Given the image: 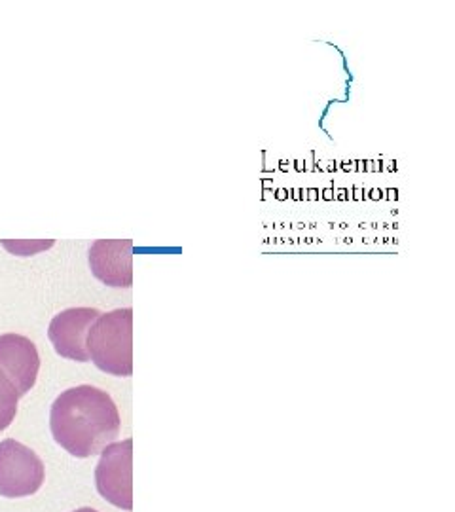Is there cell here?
<instances>
[{
	"label": "cell",
	"mask_w": 455,
	"mask_h": 512,
	"mask_svg": "<svg viewBox=\"0 0 455 512\" xmlns=\"http://www.w3.org/2000/svg\"><path fill=\"white\" fill-rule=\"evenodd\" d=\"M120 412L107 391L93 385L65 389L50 410L54 440L74 458L101 454L120 435Z\"/></svg>",
	"instance_id": "6da1fadb"
},
{
	"label": "cell",
	"mask_w": 455,
	"mask_h": 512,
	"mask_svg": "<svg viewBox=\"0 0 455 512\" xmlns=\"http://www.w3.org/2000/svg\"><path fill=\"white\" fill-rule=\"evenodd\" d=\"M86 348L99 370L128 378L133 374V310L101 313L91 325Z\"/></svg>",
	"instance_id": "7a4b0ae2"
},
{
	"label": "cell",
	"mask_w": 455,
	"mask_h": 512,
	"mask_svg": "<svg viewBox=\"0 0 455 512\" xmlns=\"http://www.w3.org/2000/svg\"><path fill=\"white\" fill-rule=\"evenodd\" d=\"M46 469L37 454L18 440L0 442V497L19 499L37 494Z\"/></svg>",
	"instance_id": "3957f363"
},
{
	"label": "cell",
	"mask_w": 455,
	"mask_h": 512,
	"mask_svg": "<svg viewBox=\"0 0 455 512\" xmlns=\"http://www.w3.org/2000/svg\"><path fill=\"white\" fill-rule=\"evenodd\" d=\"M95 484L110 505L124 511L133 509V440L112 442L101 452Z\"/></svg>",
	"instance_id": "277c9868"
},
{
	"label": "cell",
	"mask_w": 455,
	"mask_h": 512,
	"mask_svg": "<svg viewBox=\"0 0 455 512\" xmlns=\"http://www.w3.org/2000/svg\"><path fill=\"white\" fill-rule=\"evenodd\" d=\"M99 315L101 311L95 308H69L57 313L48 329V338L57 355L78 363L90 361L86 338Z\"/></svg>",
	"instance_id": "5b68a950"
},
{
	"label": "cell",
	"mask_w": 455,
	"mask_h": 512,
	"mask_svg": "<svg viewBox=\"0 0 455 512\" xmlns=\"http://www.w3.org/2000/svg\"><path fill=\"white\" fill-rule=\"evenodd\" d=\"M40 357L27 336L0 334V374L16 387L19 397L27 395L37 384Z\"/></svg>",
	"instance_id": "8992f818"
},
{
	"label": "cell",
	"mask_w": 455,
	"mask_h": 512,
	"mask_svg": "<svg viewBox=\"0 0 455 512\" xmlns=\"http://www.w3.org/2000/svg\"><path fill=\"white\" fill-rule=\"evenodd\" d=\"M91 274L109 287L133 285V241L97 239L90 249Z\"/></svg>",
	"instance_id": "52a82bcc"
},
{
	"label": "cell",
	"mask_w": 455,
	"mask_h": 512,
	"mask_svg": "<svg viewBox=\"0 0 455 512\" xmlns=\"http://www.w3.org/2000/svg\"><path fill=\"white\" fill-rule=\"evenodd\" d=\"M19 395L8 378L0 374V431L8 429L18 414Z\"/></svg>",
	"instance_id": "ba28073f"
},
{
	"label": "cell",
	"mask_w": 455,
	"mask_h": 512,
	"mask_svg": "<svg viewBox=\"0 0 455 512\" xmlns=\"http://www.w3.org/2000/svg\"><path fill=\"white\" fill-rule=\"evenodd\" d=\"M54 243V239H48V241H38V239H35V241H2V245L10 253L19 256L37 255V253L44 251V249L54 247Z\"/></svg>",
	"instance_id": "9c48e42d"
},
{
	"label": "cell",
	"mask_w": 455,
	"mask_h": 512,
	"mask_svg": "<svg viewBox=\"0 0 455 512\" xmlns=\"http://www.w3.org/2000/svg\"><path fill=\"white\" fill-rule=\"evenodd\" d=\"M73 512H97L93 511V509H90V507H84V509H76V511Z\"/></svg>",
	"instance_id": "30bf717a"
}]
</instances>
